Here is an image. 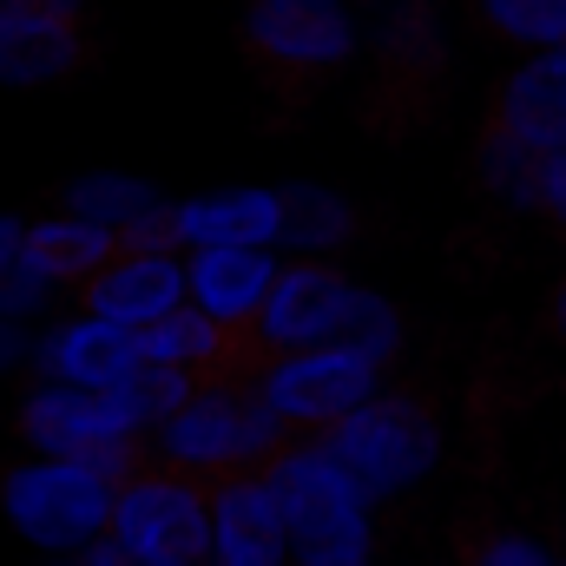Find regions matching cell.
I'll use <instances>...</instances> for the list:
<instances>
[{
	"mask_svg": "<svg viewBox=\"0 0 566 566\" xmlns=\"http://www.w3.org/2000/svg\"><path fill=\"white\" fill-rule=\"evenodd\" d=\"M316 448L363 488V501H389L402 488H416L434 454H441V428L428 409H416L409 396H376L356 416H343L336 428L316 434Z\"/></svg>",
	"mask_w": 566,
	"mask_h": 566,
	"instance_id": "3957f363",
	"label": "cell"
},
{
	"mask_svg": "<svg viewBox=\"0 0 566 566\" xmlns=\"http://www.w3.org/2000/svg\"><path fill=\"white\" fill-rule=\"evenodd\" d=\"M277 191H211L178 205V238L198 251H264L277 244Z\"/></svg>",
	"mask_w": 566,
	"mask_h": 566,
	"instance_id": "5bb4252c",
	"label": "cell"
},
{
	"mask_svg": "<svg viewBox=\"0 0 566 566\" xmlns=\"http://www.w3.org/2000/svg\"><path fill=\"white\" fill-rule=\"evenodd\" d=\"M7 521L46 554H86L113 527V488L80 461H27L0 481Z\"/></svg>",
	"mask_w": 566,
	"mask_h": 566,
	"instance_id": "277c9868",
	"label": "cell"
},
{
	"mask_svg": "<svg viewBox=\"0 0 566 566\" xmlns=\"http://www.w3.org/2000/svg\"><path fill=\"white\" fill-rule=\"evenodd\" d=\"M46 296H53V277H46V271H40L27 251H20V258L0 271V323H20V316H33Z\"/></svg>",
	"mask_w": 566,
	"mask_h": 566,
	"instance_id": "603a6c76",
	"label": "cell"
},
{
	"mask_svg": "<svg viewBox=\"0 0 566 566\" xmlns=\"http://www.w3.org/2000/svg\"><path fill=\"white\" fill-rule=\"evenodd\" d=\"M171 244H185L178 238V205H151L145 218H133L119 231V258H171Z\"/></svg>",
	"mask_w": 566,
	"mask_h": 566,
	"instance_id": "cb8c5ba5",
	"label": "cell"
},
{
	"mask_svg": "<svg viewBox=\"0 0 566 566\" xmlns=\"http://www.w3.org/2000/svg\"><path fill=\"white\" fill-rule=\"evenodd\" d=\"M468 566H554V560H547V547L527 541V534H494V541L474 547V560Z\"/></svg>",
	"mask_w": 566,
	"mask_h": 566,
	"instance_id": "d4e9b609",
	"label": "cell"
},
{
	"mask_svg": "<svg viewBox=\"0 0 566 566\" xmlns=\"http://www.w3.org/2000/svg\"><path fill=\"white\" fill-rule=\"evenodd\" d=\"M488 133L527 145L534 158L566 151V46L541 53V60H527L521 73H507V80H501Z\"/></svg>",
	"mask_w": 566,
	"mask_h": 566,
	"instance_id": "30bf717a",
	"label": "cell"
},
{
	"mask_svg": "<svg viewBox=\"0 0 566 566\" xmlns=\"http://www.w3.org/2000/svg\"><path fill=\"white\" fill-rule=\"evenodd\" d=\"M349 349H363L376 369H382V356L396 349V310H389L382 296H369V290H356V310H349Z\"/></svg>",
	"mask_w": 566,
	"mask_h": 566,
	"instance_id": "7402d4cb",
	"label": "cell"
},
{
	"mask_svg": "<svg viewBox=\"0 0 566 566\" xmlns=\"http://www.w3.org/2000/svg\"><path fill=\"white\" fill-rule=\"evenodd\" d=\"M481 20L501 40H527V46H566V0H474Z\"/></svg>",
	"mask_w": 566,
	"mask_h": 566,
	"instance_id": "ffe728a7",
	"label": "cell"
},
{
	"mask_svg": "<svg viewBox=\"0 0 566 566\" xmlns=\"http://www.w3.org/2000/svg\"><path fill=\"white\" fill-rule=\"evenodd\" d=\"M271 283H277V264L264 251H198L185 271V290L198 296V310L218 329H251Z\"/></svg>",
	"mask_w": 566,
	"mask_h": 566,
	"instance_id": "4fadbf2b",
	"label": "cell"
},
{
	"mask_svg": "<svg viewBox=\"0 0 566 566\" xmlns=\"http://www.w3.org/2000/svg\"><path fill=\"white\" fill-rule=\"evenodd\" d=\"M481 178H488V191H501L507 205H534L541 158H534L527 145H514V139H501V133H488V139H481Z\"/></svg>",
	"mask_w": 566,
	"mask_h": 566,
	"instance_id": "44dd1931",
	"label": "cell"
},
{
	"mask_svg": "<svg viewBox=\"0 0 566 566\" xmlns=\"http://www.w3.org/2000/svg\"><path fill=\"white\" fill-rule=\"evenodd\" d=\"M86 60L80 20H7L0 27V86H46Z\"/></svg>",
	"mask_w": 566,
	"mask_h": 566,
	"instance_id": "9a60e30c",
	"label": "cell"
},
{
	"mask_svg": "<svg viewBox=\"0 0 566 566\" xmlns=\"http://www.w3.org/2000/svg\"><path fill=\"white\" fill-rule=\"evenodd\" d=\"M258 396L283 428H316L323 434L343 416H356L363 402H376V363L349 343L277 356L271 369H258Z\"/></svg>",
	"mask_w": 566,
	"mask_h": 566,
	"instance_id": "8992f818",
	"label": "cell"
},
{
	"mask_svg": "<svg viewBox=\"0 0 566 566\" xmlns=\"http://www.w3.org/2000/svg\"><path fill=\"white\" fill-rule=\"evenodd\" d=\"M231 356V329H218L205 310H171L165 323L139 329V363L151 369H185V376H218Z\"/></svg>",
	"mask_w": 566,
	"mask_h": 566,
	"instance_id": "2e32d148",
	"label": "cell"
},
{
	"mask_svg": "<svg viewBox=\"0 0 566 566\" xmlns=\"http://www.w3.org/2000/svg\"><path fill=\"white\" fill-rule=\"evenodd\" d=\"M20 244H27V231H20L13 218H0V271H7L13 258H20Z\"/></svg>",
	"mask_w": 566,
	"mask_h": 566,
	"instance_id": "f546056e",
	"label": "cell"
},
{
	"mask_svg": "<svg viewBox=\"0 0 566 566\" xmlns=\"http://www.w3.org/2000/svg\"><path fill=\"white\" fill-rule=\"evenodd\" d=\"M20 434L33 448H46V461H80L99 441L139 434V422H133V409H126L119 389H66V382H46L40 396H27Z\"/></svg>",
	"mask_w": 566,
	"mask_h": 566,
	"instance_id": "ba28073f",
	"label": "cell"
},
{
	"mask_svg": "<svg viewBox=\"0 0 566 566\" xmlns=\"http://www.w3.org/2000/svg\"><path fill=\"white\" fill-rule=\"evenodd\" d=\"M20 356H27V336H20V323H0V376H7Z\"/></svg>",
	"mask_w": 566,
	"mask_h": 566,
	"instance_id": "f1b7e54d",
	"label": "cell"
},
{
	"mask_svg": "<svg viewBox=\"0 0 566 566\" xmlns=\"http://www.w3.org/2000/svg\"><path fill=\"white\" fill-rule=\"evenodd\" d=\"M40 369L66 389H119L139 369V336L119 329V323L80 316V323H60L40 343Z\"/></svg>",
	"mask_w": 566,
	"mask_h": 566,
	"instance_id": "7c38bea8",
	"label": "cell"
},
{
	"mask_svg": "<svg viewBox=\"0 0 566 566\" xmlns=\"http://www.w3.org/2000/svg\"><path fill=\"white\" fill-rule=\"evenodd\" d=\"M171 310H185V271L171 258H113L99 277L86 283V316L119 323V329H151Z\"/></svg>",
	"mask_w": 566,
	"mask_h": 566,
	"instance_id": "8fae6325",
	"label": "cell"
},
{
	"mask_svg": "<svg viewBox=\"0 0 566 566\" xmlns=\"http://www.w3.org/2000/svg\"><path fill=\"white\" fill-rule=\"evenodd\" d=\"M86 0H0V27L7 20H80Z\"/></svg>",
	"mask_w": 566,
	"mask_h": 566,
	"instance_id": "4316f807",
	"label": "cell"
},
{
	"mask_svg": "<svg viewBox=\"0 0 566 566\" xmlns=\"http://www.w3.org/2000/svg\"><path fill=\"white\" fill-rule=\"evenodd\" d=\"M20 251L53 283H80V277H99L119 258V238L99 231V224H80V218H46V224H27Z\"/></svg>",
	"mask_w": 566,
	"mask_h": 566,
	"instance_id": "e0dca14e",
	"label": "cell"
},
{
	"mask_svg": "<svg viewBox=\"0 0 566 566\" xmlns=\"http://www.w3.org/2000/svg\"><path fill=\"white\" fill-rule=\"evenodd\" d=\"M80 566H165V560H145V554H133V547H119V541H93Z\"/></svg>",
	"mask_w": 566,
	"mask_h": 566,
	"instance_id": "83f0119b",
	"label": "cell"
},
{
	"mask_svg": "<svg viewBox=\"0 0 566 566\" xmlns=\"http://www.w3.org/2000/svg\"><path fill=\"white\" fill-rule=\"evenodd\" d=\"M290 448V428L264 409L258 376H205L191 402L158 422V468L191 474V481H231V474H264Z\"/></svg>",
	"mask_w": 566,
	"mask_h": 566,
	"instance_id": "6da1fadb",
	"label": "cell"
},
{
	"mask_svg": "<svg viewBox=\"0 0 566 566\" xmlns=\"http://www.w3.org/2000/svg\"><path fill=\"white\" fill-rule=\"evenodd\" d=\"M244 40L271 66H343L356 53V27L343 0H251Z\"/></svg>",
	"mask_w": 566,
	"mask_h": 566,
	"instance_id": "52a82bcc",
	"label": "cell"
},
{
	"mask_svg": "<svg viewBox=\"0 0 566 566\" xmlns=\"http://www.w3.org/2000/svg\"><path fill=\"white\" fill-rule=\"evenodd\" d=\"M158 205V191L145 185V178H126V171H93V178H80L73 191H66V211L80 218V224H99V231H126L133 218H145Z\"/></svg>",
	"mask_w": 566,
	"mask_h": 566,
	"instance_id": "ac0fdd59",
	"label": "cell"
},
{
	"mask_svg": "<svg viewBox=\"0 0 566 566\" xmlns=\"http://www.w3.org/2000/svg\"><path fill=\"white\" fill-rule=\"evenodd\" d=\"M554 329H560V336H566V283H560V290H554Z\"/></svg>",
	"mask_w": 566,
	"mask_h": 566,
	"instance_id": "4dcf8cb0",
	"label": "cell"
},
{
	"mask_svg": "<svg viewBox=\"0 0 566 566\" xmlns=\"http://www.w3.org/2000/svg\"><path fill=\"white\" fill-rule=\"evenodd\" d=\"M277 218H283V244H343L349 238V205L323 185H290L277 191Z\"/></svg>",
	"mask_w": 566,
	"mask_h": 566,
	"instance_id": "d6986e66",
	"label": "cell"
},
{
	"mask_svg": "<svg viewBox=\"0 0 566 566\" xmlns=\"http://www.w3.org/2000/svg\"><path fill=\"white\" fill-rule=\"evenodd\" d=\"M534 205H541L547 218H560V224H566V151L541 158V185H534Z\"/></svg>",
	"mask_w": 566,
	"mask_h": 566,
	"instance_id": "484cf974",
	"label": "cell"
},
{
	"mask_svg": "<svg viewBox=\"0 0 566 566\" xmlns=\"http://www.w3.org/2000/svg\"><path fill=\"white\" fill-rule=\"evenodd\" d=\"M119 547H133L145 560L165 566H205L211 560V494L191 474L171 468H139L119 494H113V527Z\"/></svg>",
	"mask_w": 566,
	"mask_h": 566,
	"instance_id": "5b68a950",
	"label": "cell"
},
{
	"mask_svg": "<svg viewBox=\"0 0 566 566\" xmlns=\"http://www.w3.org/2000/svg\"><path fill=\"white\" fill-rule=\"evenodd\" d=\"M264 488L277 494L296 566H369V501L316 441L283 448L264 468Z\"/></svg>",
	"mask_w": 566,
	"mask_h": 566,
	"instance_id": "7a4b0ae2",
	"label": "cell"
},
{
	"mask_svg": "<svg viewBox=\"0 0 566 566\" xmlns=\"http://www.w3.org/2000/svg\"><path fill=\"white\" fill-rule=\"evenodd\" d=\"M211 566H290L277 494L264 474H231L211 481Z\"/></svg>",
	"mask_w": 566,
	"mask_h": 566,
	"instance_id": "9c48e42d",
	"label": "cell"
}]
</instances>
